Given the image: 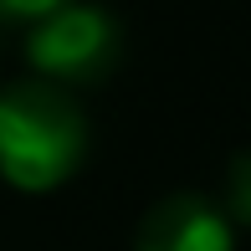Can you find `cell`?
I'll return each instance as SVG.
<instances>
[{"label": "cell", "instance_id": "obj_1", "mask_svg": "<svg viewBox=\"0 0 251 251\" xmlns=\"http://www.w3.org/2000/svg\"><path fill=\"white\" fill-rule=\"evenodd\" d=\"M87 159V113L47 77L0 87V179L26 195L67 185Z\"/></svg>", "mask_w": 251, "mask_h": 251}, {"label": "cell", "instance_id": "obj_5", "mask_svg": "<svg viewBox=\"0 0 251 251\" xmlns=\"http://www.w3.org/2000/svg\"><path fill=\"white\" fill-rule=\"evenodd\" d=\"M67 0H0V21H31L36 26L41 16H51V10H62Z\"/></svg>", "mask_w": 251, "mask_h": 251}, {"label": "cell", "instance_id": "obj_4", "mask_svg": "<svg viewBox=\"0 0 251 251\" xmlns=\"http://www.w3.org/2000/svg\"><path fill=\"white\" fill-rule=\"evenodd\" d=\"M226 215H231V226H251V149H241L231 159V169H226Z\"/></svg>", "mask_w": 251, "mask_h": 251}, {"label": "cell", "instance_id": "obj_2", "mask_svg": "<svg viewBox=\"0 0 251 251\" xmlns=\"http://www.w3.org/2000/svg\"><path fill=\"white\" fill-rule=\"evenodd\" d=\"M123 56V31L102 5L87 0H67L62 10L41 16L26 36V62L36 67V77H47L56 87H87L118 67Z\"/></svg>", "mask_w": 251, "mask_h": 251}, {"label": "cell", "instance_id": "obj_3", "mask_svg": "<svg viewBox=\"0 0 251 251\" xmlns=\"http://www.w3.org/2000/svg\"><path fill=\"white\" fill-rule=\"evenodd\" d=\"M133 251H236V226L210 195H164L139 221Z\"/></svg>", "mask_w": 251, "mask_h": 251}]
</instances>
